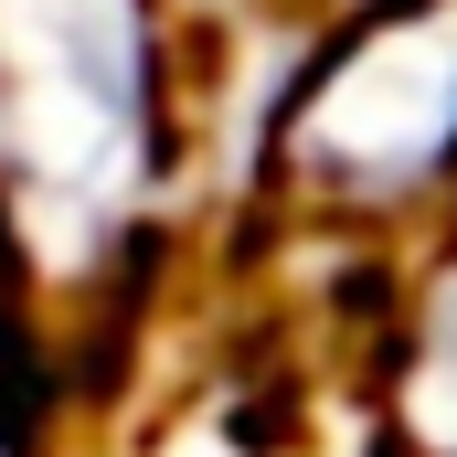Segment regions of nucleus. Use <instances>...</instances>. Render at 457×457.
<instances>
[{
	"instance_id": "f257e3e1",
	"label": "nucleus",
	"mask_w": 457,
	"mask_h": 457,
	"mask_svg": "<svg viewBox=\"0 0 457 457\" xmlns=\"http://www.w3.org/2000/svg\"><path fill=\"white\" fill-rule=\"evenodd\" d=\"M160 149L149 0H0V181L32 224H117Z\"/></svg>"
},
{
	"instance_id": "7ed1b4c3",
	"label": "nucleus",
	"mask_w": 457,
	"mask_h": 457,
	"mask_svg": "<svg viewBox=\"0 0 457 457\" xmlns=\"http://www.w3.org/2000/svg\"><path fill=\"white\" fill-rule=\"evenodd\" d=\"M415 426H426V447L457 457V266L436 277V298H426V341H415Z\"/></svg>"
},
{
	"instance_id": "f03ea898",
	"label": "nucleus",
	"mask_w": 457,
	"mask_h": 457,
	"mask_svg": "<svg viewBox=\"0 0 457 457\" xmlns=\"http://www.w3.org/2000/svg\"><path fill=\"white\" fill-rule=\"evenodd\" d=\"M287 160L341 203H404L457 160V0L372 21L287 117Z\"/></svg>"
}]
</instances>
